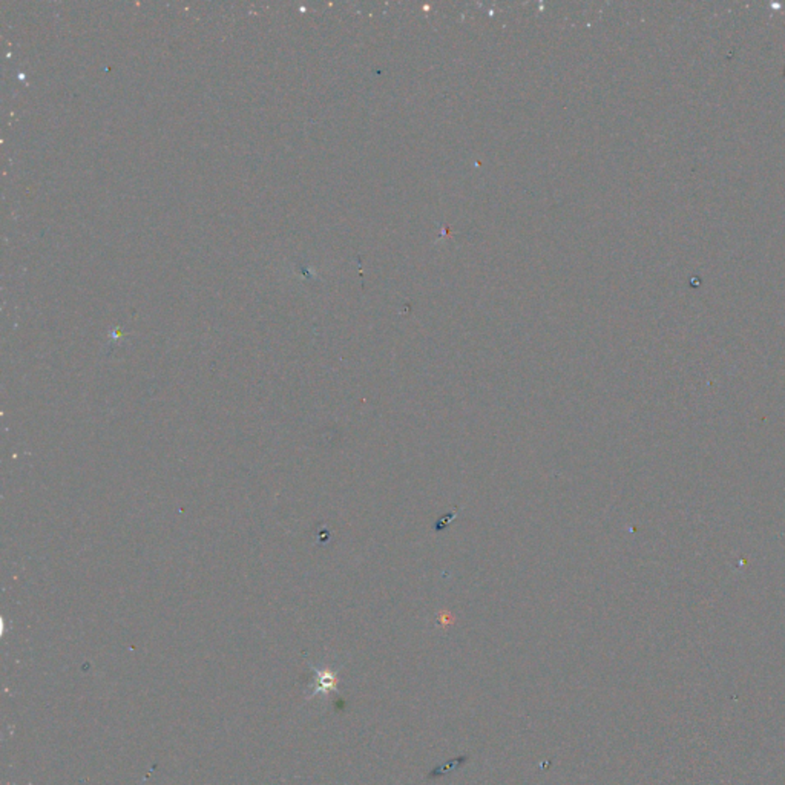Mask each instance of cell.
I'll return each mask as SVG.
<instances>
[{
	"label": "cell",
	"instance_id": "obj_1",
	"mask_svg": "<svg viewBox=\"0 0 785 785\" xmlns=\"http://www.w3.org/2000/svg\"><path fill=\"white\" fill-rule=\"evenodd\" d=\"M337 678L336 673L331 671H316V682H315V693H328L331 690H336Z\"/></svg>",
	"mask_w": 785,
	"mask_h": 785
}]
</instances>
